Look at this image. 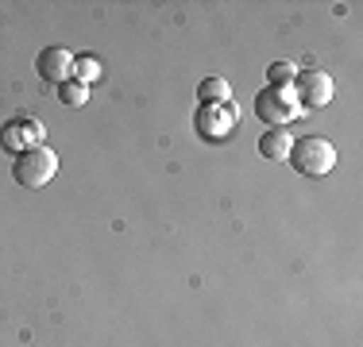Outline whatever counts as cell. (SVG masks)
<instances>
[{"mask_svg":"<svg viewBox=\"0 0 363 347\" xmlns=\"http://www.w3.org/2000/svg\"><path fill=\"white\" fill-rule=\"evenodd\" d=\"M286 162L298 174H306V178H325L336 166V147L321 135H301V139H294Z\"/></svg>","mask_w":363,"mask_h":347,"instance_id":"1","label":"cell"},{"mask_svg":"<svg viewBox=\"0 0 363 347\" xmlns=\"http://www.w3.org/2000/svg\"><path fill=\"white\" fill-rule=\"evenodd\" d=\"M55 174H58V154L50 151L47 143L20 151V154H16V162H12V178H16V186H23V189L50 186V178H55Z\"/></svg>","mask_w":363,"mask_h":347,"instance_id":"2","label":"cell"},{"mask_svg":"<svg viewBox=\"0 0 363 347\" xmlns=\"http://www.w3.org/2000/svg\"><path fill=\"white\" fill-rule=\"evenodd\" d=\"M294 93L306 108H325L333 101V77L325 69H298L294 74Z\"/></svg>","mask_w":363,"mask_h":347,"instance_id":"3","label":"cell"},{"mask_svg":"<svg viewBox=\"0 0 363 347\" xmlns=\"http://www.w3.org/2000/svg\"><path fill=\"white\" fill-rule=\"evenodd\" d=\"M255 116L263 120L267 127H286L290 120L298 116V104L286 101V89H274V85H267V89L255 97Z\"/></svg>","mask_w":363,"mask_h":347,"instance_id":"4","label":"cell"},{"mask_svg":"<svg viewBox=\"0 0 363 347\" xmlns=\"http://www.w3.org/2000/svg\"><path fill=\"white\" fill-rule=\"evenodd\" d=\"M35 69L47 85H62V81H70V74H74V55L62 47H47V50H39Z\"/></svg>","mask_w":363,"mask_h":347,"instance_id":"5","label":"cell"},{"mask_svg":"<svg viewBox=\"0 0 363 347\" xmlns=\"http://www.w3.org/2000/svg\"><path fill=\"white\" fill-rule=\"evenodd\" d=\"M194 124H197V132H201L205 139H220V135H228L232 124H236V108H232V104H217V108L201 104Z\"/></svg>","mask_w":363,"mask_h":347,"instance_id":"6","label":"cell"},{"mask_svg":"<svg viewBox=\"0 0 363 347\" xmlns=\"http://www.w3.org/2000/svg\"><path fill=\"white\" fill-rule=\"evenodd\" d=\"M0 143H4L12 154L28 151V147H39L43 143V124L39 120H12V124L0 132Z\"/></svg>","mask_w":363,"mask_h":347,"instance_id":"7","label":"cell"},{"mask_svg":"<svg viewBox=\"0 0 363 347\" xmlns=\"http://www.w3.org/2000/svg\"><path fill=\"white\" fill-rule=\"evenodd\" d=\"M290 147H294V139H290V132H282V127H271V132L259 135V154H263L267 162H286Z\"/></svg>","mask_w":363,"mask_h":347,"instance_id":"8","label":"cell"},{"mask_svg":"<svg viewBox=\"0 0 363 347\" xmlns=\"http://www.w3.org/2000/svg\"><path fill=\"white\" fill-rule=\"evenodd\" d=\"M197 101L209 104V108H217V104H232V85L224 81V77H205V81L197 85Z\"/></svg>","mask_w":363,"mask_h":347,"instance_id":"9","label":"cell"},{"mask_svg":"<svg viewBox=\"0 0 363 347\" xmlns=\"http://www.w3.org/2000/svg\"><path fill=\"white\" fill-rule=\"evenodd\" d=\"M74 81H82V85H93L101 77V58H93V55H82V58H74Z\"/></svg>","mask_w":363,"mask_h":347,"instance_id":"10","label":"cell"},{"mask_svg":"<svg viewBox=\"0 0 363 347\" xmlns=\"http://www.w3.org/2000/svg\"><path fill=\"white\" fill-rule=\"evenodd\" d=\"M85 97H89V85L74 81V77H70V81H62V85H58V101H62V104H70V108H82Z\"/></svg>","mask_w":363,"mask_h":347,"instance_id":"11","label":"cell"},{"mask_svg":"<svg viewBox=\"0 0 363 347\" xmlns=\"http://www.w3.org/2000/svg\"><path fill=\"white\" fill-rule=\"evenodd\" d=\"M294 74H298V69H294L290 62H274L271 69H267V77H271L274 89H282V85H294Z\"/></svg>","mask_w":363,"mask_h":347,"instance_id":"12","label":"cell"}]
</instances>
